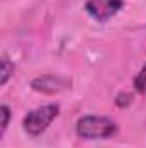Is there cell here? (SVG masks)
Segmentation results:
<instances>
[{
	"label": "cell",
	"mask_w": 146,
	"mask_h": 148,
	"mask_svg": "<svg viewBox=\"0 0 146 148\" xmlns=\"http://www.w3.org/2000/svg\"><path fill=\"white\" fill-rule=\"evenodd\" d=\"M117 126L108 117L102 115H84L76 124V133L84 140H103L115 134Z\"/></svg>",
	"instance_id": "obj_1"
},
{
	"label": "cell",
	"mask_w": 146,
	"mask_h": 148,
	"mask_svg": "<svg viewBox=\"0 0 146 148\" xmlns=\"http://www.w3.org/2000/svg\"><path fill=\"white\" fill-rule=\"evenodd\" d=\"M84 7L93 19L105 23L124 7V2L122 0H86Z\"/></svg>",
	"instance_id": "obj_3"
},
{
	"label": "cell",
	"mask_w": 146,
	"mask_h": 148,
	"mask_svg": "<svg viewBox=\"0 0 146 148\" xmlns=\"http://www.w3.org/2000/svg\"><path fill=\"white\" fill-rule=\"evenodd\" d=\"M59 112H60V109L57 103L38 107V109L26 114V117L23 119V127L29 136H38L57 119Z\"/></svg>",
	"instance_id": "obj_2"
},
{
	"label": "cell",
	"mask_w": 146,
	"mask_h": 148,
	"mask_svg": "<svg viewBox=\"0 0 146 148\" xmlns=\"http://www.w3.org/2000/svg\"><path fill=\"white\" fill-rule=\"evenodd\" d=\"M71 86V81L60 76H53V74H46V76H40L31 81V88L40 93H46V95H53V93H60L64 90H67Z\"/></svg>",
	"instance_id": "obj_4"
},
{
	"label": "cell",
	"mask_w": 146,
	"mask_h": 148,
	"mask_svg": "<svg viewBox=\"0 0 146 148\" xmlns=\"http://www.w3.org/2000/svg\"><path fill=\"white\" fill-rule=\"evenodd\" d=\"M14 74V64L9 60V57H2V79H0V83H2V86H5L7 84V81H9V77Z\"/></svg>",
	"instance_id": "obj_5"
},
{
	"label": "cell",
	"mask_w": 146,
	"mask_h": 148,
	"mask_svg": "<svg viewBox=\"0 0 146 148\" xmlns=\"http://www.w3.org/2000/svg\"><path fill=\"white\" fill-rule=\"evenodd\" d=\"M9 119H10V110H9V107H7V105H2V134H3L5 129H7Z\"/></svg>",
	"instance_id": "obj_8"
},
{
	"label": "cell",
	"mask_w": 146,
	"mask_h": 148,
	"mask_svg": "<svg viewBox=\"0 0 146 148\" xmlns=\"http://www.w3.org/2000/svg\"><path fill=\"white\" fill-rule=\"evenodd\" d=\"M131 100H132V97H131L129 93H120V95L115 98V103H117V107H127V105L131 103Z\"/></svg>",
	"instance_id": "obj_7"
},
{
	"label": "cell",
	"mask_w": 146,
	"mask_h": 148,
	"mask_svg": "<svg viewBox=\"0 0 146 148\" xmlns=\"http://www.w3.org/2000/svg\"><path fill=\"white\" fill-rule=\"evenodd\" d=\"M134 90L138 93H146V64L138 73V76L134 77Z\"/></svg>",
	"instance_id": "obj_6"
}]
</instances>
